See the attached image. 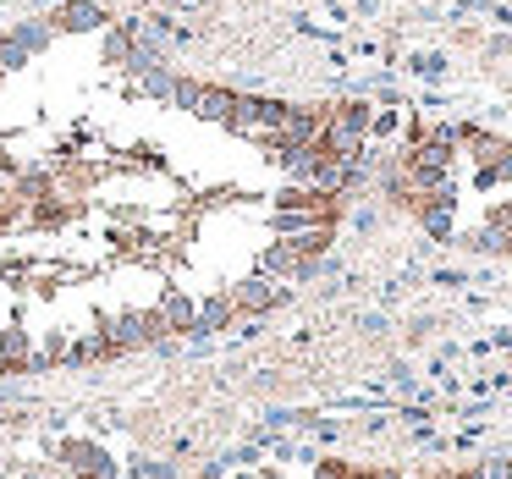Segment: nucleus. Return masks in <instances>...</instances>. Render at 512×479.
<instances>
[{"mask_svg":"<svg viewBox=\"0 0 512 479\" xmlns=\"http://www.w3.org/2000/svg\"><path fill=\"white\" fill-rule=\"evenodd\" d=\"M56 463L67 468L72 479H122L116 452H105L94 435H61V441H56Z\"/></svg>","mask_w":512,"mask_h":479,"instance_id":"f257e3e1","label":"nucleus"},{"mask_svg":"<svg viewBox=\"0 0 512 479\" xmlns=\"http://www.w3.org/2000/svg\"><path fill=\"white\" fill-rule=\"evenodd\" d=\"M0 375L17 380V375H39L34 369V331L23 320H6L0 325Z\"/></svg>","mask_w":512,"mask_h":479,"instance_id":"f03ea898","label":"nucleus"},{"mask_svg":"<svg viewBox=\"0 0 512 479\" xmlns=\"http://www.w3.org/2000/svg\"><path fill=\"white\" fill-rule=\"evenodd\" d=\"M50 28H56V34H100L105 6L100 0H61L56 12H50Z\"/></svg>","mask_w":512,"mask_h":479,"instance_id":"7ed1b4c3","label":"nucleus"},{"mask_svg":"<svg viewBox=\"0 0 512 479\" xmlns=\"http://www.w3.org/2000/svg\"><path fill=\"white\" fill-rule=\"evenodd\" d=\"M155 303H160V314H166L171 336H199V298H193L188 287H166Z\"/></svg>","mask_w":512,"mask_h":479,"instance_id":"20e7f679","label":"nucleus"},{"mask_svg":"<svg viewBox=\"0 0 512 479\" xmlns=\"http://www.w3.org/2000/svg\"><path fill=\"white\" fill-rule=\"evenodd\" d=\"M237 320H243V309H237V292L232 287H215L210 298H199V336L232 331Z\"/></svg>","mask_w":512,"mask_h":479,"instance_id":"39448f33","label":"nucleus"},{"mask_svg":"<svg viewBox=\"0 0 512 479\" xmlns=\"http://www.w3.org/2000/svg\"><path fill=\"white\" fill-rule=\"evenodd\" d=\"M237 309L243 314H265V309H276V303H287V287H276V281H265V276H254V281H237Z\"/></svg>","mask_w":512,"mask_h":479,"instance_id":"423d86ee","label":"nucleus"},{"mask_svg":"<svg viewBox=\"0 0 512 479\" xmlns=\"http://www.w3.org/2000/svg\"><path fill=\"white\" fill-rule=\"evenodd\" d=\"M17 67H28L23 39H17V34H0V72H17Z\"/></svg>","mask_w":512,"mask_h":479,"instance_id":"0eeeda50","label":"nucleus"},{"mask_svg":"<svg viewBox=\"0 0 512 479\" xmlns=\"http://www.w3.org/2000/svg\"><path fill=\"white\" fill-rule=\"evenodd\" d=\"M353 474V468L342 463V457H320V463H314V479H347Z\"/></svg>","mask_w":512,"mask_h":479,"instance_id":"6e6552de","label":"nucleus"},{"mask_svg":"<svg viewBox=\"0 0 512 479\" xmlns=\"http://www.w3.org/2000/svg\"><path fill=\"white\" fill-rule=\"evenodd\" d=\"M259 479H287V474H281V468H259Z\"/></svg>","mask_w":512,"mask_h":479,"instance_id":"1a4fd4ad","label":"nucleus"},{"mask_svg":"<svg viewBox=\"0 0 512 479\" xmlns=\"http://www.w3.org/2000/svg\"><path fill=\"white\" fill-rule=\"evenodd\" d=\"M347 479H380V474H369V468H353V474H347Z\"/></svg>","mask_w":512,"mask_h":479,"instance_id":"9d476101","label":"nucleus"},{"mask_svg":"<svg viewBox=\"0 0 512 479\" xmlns=\"http://www.w3.org/2000/svg\"><path fill=\"white\" fill-rule=\"evenodd\" d=\"M232 479H259V474H232Z\"/></svg>","mask_w":512,"mask_h":479,"instance_id":"9b49d317","label":"nucleus"},{"mask_svg":"<svg viewBox=\"0 0 512 479\" xmlns=\"http://www.w3.org/2000/svg\"><path fill=\"white\" fill-rule=\"evenodd\" d=\"M0 89H6V72H0Z\"/></svg>","mask_w":512,"mask_h":479,"instance_id":"f8f14e48","label":"nucleus"}]
</instances>
